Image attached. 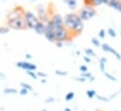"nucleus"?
<instances>
[{"label":"nucleus","mask_w":121,"mask_h":111,"mask_svg":"<svg viewBox=\"0 0 121 111\" xmlns=\"http://www.w3.org/2000/svg\"><path fill=\"white\" fill-rule=\"evenodd\" d=\"M85 53L86 54V56H88V57H96V53H95V52L90 49V48H87V49H86L85 50Z\"/></svg>","instance_id":"4be33fe9"},{"label":"nucleus","mask_w":121,"mask_h":111,"mask_svg":"<svg viewBox=\"0 0 121 111\" xmlns=\"http://www.w3.org/2000/svg\"><path fill=\"white\" fill-rule=\"evenodd\" d=\"M74 97H75L74 91H69V92L65 95V101H66V102H70V101H72V100L74 99Z\"/></svg>","instance_id":"6ab92c4d"},{"label":"nucleus","mask_w":121,"mask_h":111,"mask_svg":"<svg viewBox=\"0 0 121 111\" xmlns=\"http://www.w3.org/2000/svg\"><path fill=\"white\" fill-rule=\"evenodd\" d=\"M54 34H55V42H66L68 40H71L74 36H76L73 33L69 31L67 28H54Z\"/></svg>","instance_id":"7ed1b4c3"},{"label":"nucleus","mask_w":121,"mask_h":111,"mask_svg":"<svg viewBox=\"0 0 121 111\" xmlns=\"http://www.w3.org/2000/svg\"><path fill=\"white\" fill-rule=\"evenodd\" d=\"M84 60L87 63H91V58L90 57H88V56H86V55H85L84 56Z\"/></svg>","instance_id":"72a5a7b5"},{"label":"nucleus","mask_w":121,"mask_h":111,"mask_svg":"<svg viewBox=\"0 0 121 111\" xmlns=\"http://www.w3.org/2000/svg\"><path fill=\"white\" fill-rule=\"evenodd\" d=\"M26 57L27 59H32V55L28 54V53H26Z\"/></svg>","instance_id":"4c0bfd02"},{"label":"nucleus","mask_w":121,"mask_h":111,"mask_svg":"<svg viewBox=\"0 0 121 111\" xmlns=\"http://www.w3.org/2000/svg\"><path fill=\"white\" fill-rule=\"evenodd\" d=\"M9 32V28L8 26H0V35L8 34Z\"/></svg>","instance_id":"393cba45"},{"label":"nucleus","mask_w":121,"mask_h":111,"mask_svg":"<svg viewBox=\"0 0 121 111\" xmlns=\"http://www.w3.org/2000/svg\"><path fill=\"white\" fill-rule=\"evenodd\" d=\"M64 111H73L71 108H69V107H65L64 108Z\"/></svg>","instance_id":"e433bc0d"},{"label":"nucleus","mask_w":121,"mask_h":111,"mask_svg":"<svg viewBox=\"0 0 121 111\" xmlns=\"http://www.w3.org/2000/svg\"><path fill=\"white\" fill-rule=\"evenodd\" d=\"M64 25L75 36L81 35L84 30V22L81 20L79 15L74 12H69L65 15Z\"/></svg>","instance_id":"f03ea898"},{"label":"nucleus","mask_w":121,"mask_h":111,"mask_svg":"<svg viewBox=\"0 0 121 111\" xmlns=\"http://www.w3.org/2000/svg\"><path fill=\"white\" fill-rule=\"evenodd\" d=\"M55 73H56V75L60 76V77H66V76L69 74V73H68V71L61 70V69H56V70L55 71Z\"/></svg>","instance_id":"5701e85b"},{"label":"nucleus","mask_w":121,"mask_h":111,"mask_svg":"<svg viewBox=\"0 0 121 111\" xmlns=\"http://www.w3.org/2000/svg\"><path fill=\"white\" fill-rule=\"evenodd\" d=\"M24 17H25V21H26V27L29 28V29H35L37 24L39 23V18L37 15H35L32 11L30 10H26L25 11V14H24Z\"/></svg>","instance_id":"39448f33"},{"label":"nucleus","mask_w":121,"mask_h":111,"mask_svg":"<svg viewBox=\"0 0 121 111\" xmlns=\"http://www.w3.org/2000/svg\"><path fill=\"white\" fill-rule=\"evenodd\" d=\"M45 26H46V24L45 23L39 21V23L37 24L36 27L34 29L35 32H36V34H38V35H43L44 34V31H45Z\"/></svg>","instance_id":"9b49d317"},{"label":"nucleus","mask_w":121,"mask_h":111,"mask_svg":"<svg viewBox=\"0 0 121 111\" xmlns=\"http://www.w3.org/2000/svg\"><path fill=\"white\" fill-rule=\"evenodd\" d=\"M107 33H108L109 36H112V37H116V36H117V32H116L115 29H113V28H109L108 31H107Z\"/></svg>","instance_id":"bb28decb"},{"label":"nucleus","mask_w":121,"mask_h":111,"mask_svg":"<svg viewBox=\"0 0 121 111\" xmlns=\"http://www.w3.org/2000/svg\"><path fill=\"white\" fill-rule=\"evenodd\" d=\"M39 111H48L47 109H45V108H43V109H40Z\"/></svg>","instance_id":"ea45409f"},{"label":"nucleus","mask_w":121,"mask_h":111,"mask_svg":"<svg viewBox=\"0 0 121 111\" xmlns=\"http://www.w3.org/2000/svg\"><path fill=\"white\" fill-rule=\"evenodd\" d=\"M100 48L102 49V51H103L104 52H109V53H112V54L115 56V57H116L117 60L121 61V55L119 54V52H118L117 51H116V50H115L113 47H111L109 44H107V43H103V44H101Z\"/></svg>","instance_id":"9d476101"},{"label":"nucleus","mask_w":121,"mask_h":111,"mask_svg":"<svg viewBox=\"0 0 121 111\" xmlns=\"http://www.w3.org/2000/svg\"><path fill=\"white\" fill-rule=\"evenodd\" d=\"M28 91L27 90H26V89H24V88H21V90L18 91V93H20L21 95H23V96H25V95H27L28 94Z\"/></svg>","instance_id":"7c9ffc66"},{"label":"nucleus","mask_w":121,"mask_h":111,"mask_svg":"<svg viewBox=\"0 0 121 111\" xmlns=\"http://www.w3.org/2000/svg\"><path fill=\"white\" fill-rule=\"evenodd\" d=\"M86 96H87L88 99H93L94 97H96L97 91L95 90H93V89H90V90H87L86 91Z\"/></svg>","instance_id":"a211bd4d"},{"label":"nucleus","mask_w":121,"mask_h":111,"mask_svg":"<svg viewBox=\"0 0 121 111\" xmlns=\"http://www.w3.org/2000/svg\"><path fill=\"white\" fill-rule=\"evenodd\" d=\"M102 74L105 76V78L106 79H108L109 80H112V81H114V82H116L117 80V79L114 76V75H112L111 73H109L108 71H106V70H104L103 72H102Z\"/></svg>","instance_id":"2eb2a0df"},{"label":"nucleus","mask_w":121,"mask_h":111,"mask_svg":"<svg viewBox=\"0 0 121 111\" xmlns=\"http://www.w3.org/2000/svg\"><path fill=\"white\" fill-rule=\"evenodd\" d=\"M56 44L57 48H62V47H63V44H64V42H56Z\"/></svg>","instance_id":"c9c22d12"},{"label":"nucleus","mask_w":121,"mask_h":111,"mask_svg":"<svg viewBox=\"0 0 121 111\" xmlns=\"http://www.w3.org/2000/svg\"><path fill=\"white\" fill-rule=\"evenodd\" d=\"M25 10L21 6L15 7L7 15L8 27L15 30H25L26 29V24L25 21Z\"/></svg>","instance_id":"f257e3e1"},{"label":"nucleus","mask_w":121,"mask_h":111,"mask_svg":"<svg viewBox=\"0 0 121 111\" xmlns=\"http://www.w3.org/2000/svg\"><path fill=\"white\" fill-rule=\"evenodd\" d=\"M44 36L46 37V39L50 42H55V34H54V27L49 20L48 23H46V26H45V31H44Z\"/></svg>","instance_id":"6e6552de"},{"label":"nucleus","mask_w":121,"mask_h":111,"mask_svg":"<svg viewBox=\"0 0 121 111\" xmlns=\"http://www.w3.org/2000/svg\"><path fill=\"white\" fill-rule=\"evenodd\" d=\"M50 22L53 25V27L55 28H60L64 27V17H62L60 14L58 13H56V14H53L52 17L50 18Z\"/></svg>","instance_id":"423d86ee"},{"label":"nucleus","mask_w":121,"mask_h":111,"mask_svg":"<svg viewBox=\"0 0 121 111\" xmlns=\"http://www.w3.org/2000/svg\"><path fill=\"white\" fill-rule=\"evenodd\" d=\"M105 35H106L105 30L104 29H100L99 32V37L101 38V39H103V38H105Z\"/></svg>","instance_id":"c756f323"},{"label":"nucleus","mask_w":121,"mask_h":111,"mask_svg":"<svg viewBox=\"0 0 121 111\" xmlns=\"http://www.w3.org/2000/svg\"><path fill=\"white\" fill-rule=\"evenodd\" d=\"M18 91H17L15 88H12V87H7L3 91L4 94H17Z\"/></svg>","instance_id":"ddd939ff"},{"label":"nucleus","mask_w":121,"mask_h":111,"mask_svg":"<svg viewBox=\"0 0 121 111\" xmlns=\"http://www.w3.org/2000/svg\"><path fill=\"white\" fill-rule=\"evenodd\" d=\"M120 80H121V79H120Z\"/></svg>","instance_id":"c03bdc74"},{"label":"nucleus","mask_w":121,"mask_h":111,"mask_svg":"<svg viewBox=\"0 0 121 111\" xmlns=\"http://www.w3.org/2000/svg\"><path fill=\"white\" fill-rule=\"evenodd\" d=\"M41 82H42V83H46L47 81H46V79H41Z\"/></svg>","instance_id":"58836bf2"},{"label":"nucleus","mask_w":121,"mask_h":111,"mask_svg":"<svg viewBox=\"0 0 121 111\" xmlns=\"http://www.w3.org/2000/svg\"><path fill=\"white\" fill-rule=\"evenodd\" d=\"M96 111H104V110H101V109H99V110H96Z\"/></svg>","instance_id":"a19ab883"},{"label":"nucleus","mask_w":121,"mask_h":111,"mask_svg":"<svg viewBox=\"0 0 121 111\" xmlns=\"http://www.w3.org/2000/svg\"><path fill=\"white\" fill-rule=\"evenodd\" d=\"M16 66L20 69H23L25 70L26 72V71H36L37 70V65L29 63V62H26V61H20L16 63Z\"/></svg>","instance_id":"1a4fd4ad"},{"label":"nucleus","mask_w":121,"mask_h":111,"mask_svg":"<svg viewBox=\"0 0 121 111\" xmlns=\"http://www.w3.org/2000/svg\"><path fill=\"white\" fill-rule=\"evenodd\" d=\"M112 2H113V0H102V4L107 5V6H109Z\"/></svg>","instance_id":"f704fd0d"},{"label":"nucleus","mask_w":121,"mask_h":111,"mask_svg":"<svg viewBox=\"0 0 121 111\" xmlns=\"http://www.w3.org/2000/svg\"><path fill=\"white\" fill-rule=\"evenodd\" d=\"M102 5V0H88V4L87 6H91V7H99Z\"/></svg>","instance_id":"f3484780"},{"label":"nucleus","mask_w":121,"mask_h":111,"mask_svg":"<svg viewBox=\"0 0 121 111\" xmlns=\"http://www.w3.org/2000/svg\"><path fill=\"white\" fill-rule=\"evenodd\" d=\"M79 71H80L81 73H86V72H88V68H87L86 65L81 64V65L79 66Z\"/></svg>","instance_id":"cd10ccee"},{"label":"nucleus","mask_w":121,"mask_h":111,"mask_svg":"<svg viewBox=\"0 0 121 111\" xmlns=\"http://www.w3.org/2000/svg\"><path fill=\"white\" fill-rule=\"evenodd\" d=\"M56 102V98H54V97H52V96H50V97H48V98H46L45 100H44V103L45 104H53V103H55Z\"/></svg>","instance_id":"c85d7f7f"},{"label":"nucleus","mask_w":121,"mask_h":111,"mask_svg":"<svg viewBox=\"0 0 121 111\" xmlns=\"http://www.w3.org/2000/svg\"><path fill=\"white\" fill-rule=\"evenodd\" d=\"M81 77H83L86 79H89L90 81H94L95 80V77L91 74L90 72H86V73H81Z\"/></svg>","instance_id":"dca6fc26"},{"label":"nucleus","mask_w":121,"mask_h":111,"mask_svg":"<svg viewBox=\"0 0 121 111\" xmlns=\"http://www.w3.org/2000/svg\"><path fill=\"white\" fill-rule=\"evenodd\" d=\"M63 2H64V4L66 5V6H68V8H69V9H71V10H74V9H76L77 8V7H78V0H63Z\"/></svg>","instance_id":"f8f14e48"},{"label":"nucleus","mask_w":121,"mask_h":111,"mask_svg":"<svg viewBox=\"0 0 121 111\" xmlns=\"http://www.w3.org/2000/svg\"><path fill=\"white\" fill-rule=\"evenodd\" d=\"M96 97H97V99H98L99 101L103 102V103H108V102L111 101V100L109 99V97H106V96H104V95H102V94H97Z\"/></svg>","instance_id":"aec40b11"},{"label":"nucleus","mask_w":121,"mask_h":111,"mask_svg":"<svg viewBox=\"0 0 121 111\" xmlns=\"http://www.w3.org/2000/svg\"><path fill=\"white\" fill-rule=\"evenodd\" d=\"M107 63V59L105 57H101L99 59V69L101 72H103L105 70V65Z\"/></svg>","instance_id":"4468645a"},{"label":"nucleus","mask_w":121,"mask_h":111,"mask_svg":"<svg viewBox=\"0 0 121 111\" xmlns=\"http://www.w3.org/2000/svg\"><path fill=\"white\" fill-rule=\"evenodd\" d=\"M37 10H38V18L40 22H43V23H48L50 18H49V13L47 12V9H45V8L43 7V5H39L38 8H37Z\"/></svg>","instance_id":"0eeeda50"},{"label":"nucleus","mask_w":121,"mask_h":111,"mask_svg":"<svg viewBox=\"0 0 121 111\" xmlns=\"http://www.w3.org/2000/svg\"><path fill=\"white\" fill-rule=\"evenodd\" d=\"M37 76H38V78H39V77H40L41 79H46V78H47V74H46V73H44V72H41V71H38Z\"/></svg>","instance_id":"2f4dec72"},{"label":"nucleus","mask_w":121,"mask_h":111,"mask_svg":"<svg viewBox=\"0 0 121 111\" xmlns=\"http://www.w3.org/2000/svg\"><path fill=\"white\" fill-rule=\"evenodd\" d=\"M96 14H97V10L95 9L94 7H91V6H85L81 8L78 11V15L83 22L89 21Z\"/></svg>","instance_id":"20e7f679"},{"label":"nucleus","mask_w":121,"mask_h":111,"mask_svg":"<svg viewBox=\"0 0 121 111\" xmlns=\"http://www.w3.org/2000/svg\"><path fill=\"white\" fill-rule=\"evenodd\" d=\"M31 1H36V0H31Z\"/></svg>","instance_id":"79ce46f5"},{"label":"nucleus","mask_w":121,"mask_h":111,"mask_svg":"<svg viewBox=\"0 0 121 111\" xmlns=\"http://www.w3.org/2000/svg\"><path fill=\"white\" fill-rule=\"evenodd\" d=\"M21 88H24V89H26V90H27L28 91H33V87L31 86L30 84L26 83V82H21Z\"/></svg>","instance_id":"412c9836"},{"label":"nucleus","mask_w":121,"mask_h":111,"mask_svg":"<svg viewBox=\"0 0 121 111\" xmlns=\"http://www.w3.org/2000/svg\"><path fill=\"white\" fill-rule=\"evenodd\" d=\"M5 1H6V0H5Z\"/></svg>","instance_id":"37998d69"},{"label":"nucleus","mask_w":121,"mask_h":111,"mask_svg":"<svg viewBox=\"0 0 121 111\" xmlns=\"http://www.w3.org/2000/svg\"><path fill=\"white\" fill-rule=\"evenodd\" d=\"M26 74L28 76H30V78H32L33 79H38V76L36 71H26Z\"/></svg>","instance_id":"a878e982"},{"label":"nucleus","mask_w":121,"mask_h":111,"mask_svg":"<svg viewBox=\"0 0 121 111\" xmlns=\"http://www.w3.org/2000/svg\"><path fill=\"white\" fill-rule=\"evenodd\" d=\"M73 80H75V81H78V82H85L86 79H84L83 77H75V78H73Z\"/></svg>","instance_id":"473e14b6"},{"label":"nucleus","mask_w":121,"mask_h":111,"mask_svg":"<svg viewBox=\"0 0 121 111\" xmlns=\"http://www.w3.org/2000/svg\"><path fill=\"white\" fill-rule=\"evenodd\" d=\"M91 43H92L95 47H97V48H99V47H100V46H101V44H100L99 40L98 38H96V37H93V38L91 39Z\"/></svg>","instance_id":"b1692460"}]
</instances>
